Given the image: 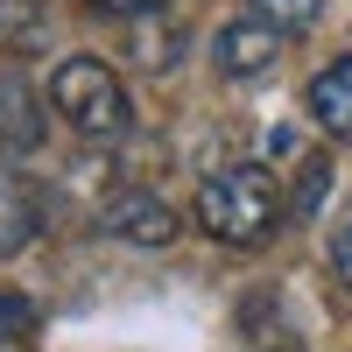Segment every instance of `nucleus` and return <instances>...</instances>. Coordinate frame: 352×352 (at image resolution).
<instances>
[{"instance_id":"6","label":"nucleus","mask_w":352,"mask_h":352,"mask_svg":"<svg viewBox=\"0 0 352 352\" xmlns=\"http://www.w3.org/2000/svg\"><path fill=\"white\" fill-rule=\"evenodd\" d=\"M43 148V106L21 78H0V155H36Z\"/></svg>"},{"instance_id":"9","label":"nucleus","mask_w":352,"mask_h":352,"mask_svg":"<svg viewBox=\"0 0 352 352\" xmlns=\"http://www.w3.org/2000/svg\"><path fill=\"white\" fill-rule=\"evenodd\" d=\"M176 56H184V28H169V21H141L134 28V64L162 71V64H176Z\"/></svg>"},{"instance_id":"5","label":"nucleus","mask_w":352,"mask_h":352,"mask_svg":"<svg viewBox=\"0 0 352 352\" xmlns=\"http://www.w3.org/2000/svg\"><path fill=\"white\" fill-rule=\"evenodd\" d=\"M310 120L324 134H338V141H352V50L331 56V64L310 78Z\"/></svg>"},{"instance_id":"11","label":"nucleus","mask_w":352,"mask_h":352,"mask_svg":"<svg viewBox=\"0 0 352 352\" xmlns=\"http://www.w3.org/2000/svg\"><path fill=\"white\" fill-rule=\"evenodd\" d=\"M240 324H247V338H254V352H303V345H296V331H289L282 317H275V324H268V296H254V303H247V317H240Z\"/></svg>"},{"instance_id":"7","label":"nucleus","mask_w":352,"mask_h":352,"mask_svg":"<svg viewBox=\"0 0 352 352\" xmlns=\"http://www.w3.org/2000/svg\"><path fill=\"white\" fill-rule=\"evenodd\" d=\"M43 36H50V14L36 0H0V43L8 50H43Z\"/></svg>"},{"instance_id":"10","label":"nucleus","mask_w":352,"mask_h":352,"mask_svg":"<svg viewBox=\"0 0 352 352\" xmlns=\"http://www.w3.org/2000/svg\"><path fill=\"white\" fill-rule=\"evenodd\" d=\"M324 190H331V155H303L296 184H289V212H296V219H310L317 204H324Z\"/></svg>"},{"instance_id":"2","label":"nucleus","mask_w":352,"mask_h":352,"mask_svg":"<svg viewBox=\"0 0 352 352\" xmlns=\"http://www.w3.org/2000/svg\"><path fill=\"white\" fill-rule=\"evenodd\" d=\"M50 106L64 113V127L85 134L92 148H113L127 127H134V106H127V85L106 56H64L50 71Z\"/></svg>"},{"instance_id":"4","label":"nucleus","mask_w":352,"mask_h":352,"mask_svg":"<svg viewBox=\"0 0 352 352\" xmlns=\"http://www.w3.org/2000/svg\"><path fill=\"white\" fill-rule=\"evenodd\" d=\"M282 43H289V36H275L268 21H254V14H240V21H226V28H219V43H212V56H219V71H226L232 85H247V78H261V71H275V56H282Z\"/></svg>"},{"instance_id":"12","label":"nucleus","mask_w":352,"mask_h":352,"mask_svg":"<svg viewBox=\"0 0 352 352\" xmlns=\"http://www.w3.org/2000/svg\"><path fill=\"white\" fill-rule=\"evenodd\" d=\"M28 226H36V212H28V190H0V254H14L28 240Z\"/></svg>"},{"instance_id":"8","label":"nucleus","mask_w":352,"mask_h":352,"mask_svg":"<svg viewBox=\"0 0 352 352\" xmlns=\"http://www.w3.org/2000/svg\"><path fill=\"white\" fill-rule=\"evenodd\" d=\"M317 8H324V0H247V14L268 21L275 36H303V28L317 21Z\"/></svg>"},{"instance_id":"14","label":"nucleus","mask_w":352,"mask_h":352,"mask_svg":"<svg viewBox=\"0 0 352 352\" xmlns=\"http://www.w3.org/2000/svg\"><path fill=\"white\" fill-rule=\"evenodd\" d=\"M331 268H338V282L352 289V219H345V226L331 232Z\"/></svg>"},{"instance_id":"15","label":"nucleus","mask_w":352,"mask_h":352,"mask_svg":"<svg viewBox=\"0 0 352 352\" xmlns=\"http://www.w3.org/2000/svg\"><path fill=\"white\" fill-rule=\"evenodd\" d=\"M92 14H155V8H169V0H85Z\"/></svg>"},{"instance_id":"3","label":"nucleus","mask_w":352,"mask_h":352,"mask_svg":"<svg viewBox=\"0 0 352 352\" xmlns=\"http://www.w3.org/2000/svg\"><path fill=\"white\" fill-rule=\"evenodd\" d=\"M99 226L127 247H169L176 240V212L155 197V190H113V204L99 212Z\"/></svg>"},{"instance_id":"13","label":"nucleus","mask_w":352,"mask_h":352,"mask_svg":"<svg viewBox=\"0 0 352 352\" xmlns=\"http://www.w3.org/2000/svg\"><path fill=\"white\" fill-rule=\"evenodd\" d=\"M28 331H36V303L28 296H0V345H14Z\"/></svg>"},{"instance_id":"1","label":"nucleus","mask_w":352,"mask_h":352,"mask_svg":"<svg viewBox=\"0 0 352 352\" xmlns=\"http://www.w3.org/2000/svg\"><path fill=\"white\" fill-rule=\"evenodd\" d=\"M282 219H289V190L261 162L212 169L197 184V226L212 232L219 247H261V240H275Z\"/></svg>"}]
</instances>
